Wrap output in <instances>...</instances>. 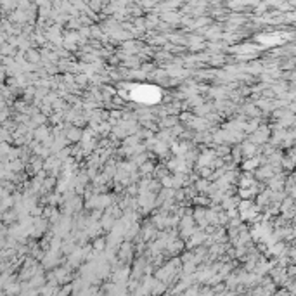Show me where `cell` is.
I'll return each instance as SVG.
<instances>
[{
  "label": "cell",
  "instance_id": "2",
  "mask_svg": "<svg viewBox=\"0 0 296 296\" xmlns=\"http://www.w3.org/2000/svg\"><path fill=\"white\" fill-rule=\"evenodd\" d=\"M256 163H258V159H251V161H248V163H246V168H248V170H251V168H255Z\"/></svg>",
  "mask_w": 296,
  "mask_h": 296
},
{
  "label": "cell",
  "instance_id": "1",
  "mask_svg": "<svg viewBox=\"0 0 296 296\" xmlns=\"http://www.w3.org/2000/svg\"><path fill=\"white\" fill-rule=\"evenodd\" d=\"M244 154H246V156H253V154H255V145L253 144H244Z\"/></svg>",
  "mask_w": 296,
  "mask_h": 296
}]
</instances>
